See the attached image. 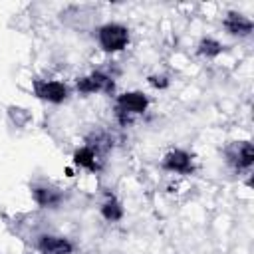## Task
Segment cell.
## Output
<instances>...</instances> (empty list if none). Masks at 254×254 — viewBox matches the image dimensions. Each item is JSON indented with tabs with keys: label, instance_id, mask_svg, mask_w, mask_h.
<instances>
[{
	"label": "cell",
	"instance_id": "7c38bea8",
	"mask_svg": "<svg viewBox=\"0 0 254 254\" xmlns=\"http://www.w3.org/2000/svg\"><path fill=\"white\" fill-rule=\"evenodd\" d=\"M220 52H222V44L216 42V40H212V38H204V40H200V44H198V54L204 56V58H214V56H218Z\"/></svg>",
	"mask_w": 254,
	"mask_h": 254
},
{
	"label": "cell",
	"instance_id": "7a4b0ae2",
	"mask_svg": "<svg viewBox=\"0 0 254 254\" xmlns=\"http://www.w3.org/2000/svg\"><path fill=\"white\" fill-rule=\"evenodd\" d=\"M97 42L105 52H121L129 44V30L121 24H105L97 30Z\"/></svg>",
	"mask_w": 254,
	"mask_h": 254
},
{
	"label": "cell",
	"instance_id": "52a82bcc",
	"mask_svg": "<svg viewBox=\"0 0 254 254\" xmlns=\"http://www.w3.org/2000/svg\"><path fill=\"white\" fill-rule=\"evenodd\" d=\"M38 250H40V254H71L73 252V246L64 236L44 234L38 240Z\"/></svg>",
	"mask_w": 254,
	"mask_h": 254
},
{
	"label": "cell",
	"instance_id": "5b68a950",
	"mask_svg": "<svg viewBox=\"0 0 254 254\" xmlns=\"http://www.w3.org/2000/svg\"><path fill=\"white\" fill-rule=\"evenodd\" d=\"M226 161L236 169V171H244V169H250L252 161H254V151H252V145L248 141H242V143H234L226 149Z\"/></svg>",
	"mask_w": 254,
	"mask_h": 254
},
{
	"label": "cell",
	"instance_id": "277c9868",
	"mask_svg": "<svg viewBox=\"0 0 254 254\" xmlns=\"http://www.w3.org/2000/svg\"><path fill=\"white\" fill-rule=\"evenodd\" d=\"M34 91L40 99L50 101V103H62L67 99L69 89L65 83L56 81V79H44V81H34Z\"/></svg>",
	"mask_w": 254,
	"mask_h": 254
},
{
	"label": "cell",
	"instance_id": "3957f363",
	"mask_svg": "<svg viewBox=\"0 0 254 254\" xmlns=\"http://www.w3.org/2000/svg\"><path fill=\"white\" fill-rule=\"evenodd\" d=\"M75 89L83 95L97 93V91H107L109 93L113 89V79L103 71H91L89 75H83L75 81Z\"/></svg>",
	"mask_w": 254,
	"mask_h": 254
},
{
	"label": "cell",
	"instance_id": "8992f818",
	"mask_svg": "<svg viewBox=\"0 0 254 254\" xmlns=\"http://www.w3.org/2000/svg\"><path fill=\"white\" fill-rule=\"evenodd\" d=\"M161 165H163L165 171L189 175L192 171V157L187 151H183V149H175V151H169L163 157V163Z\"/></svg>",
	"mask_w": 254,
	"mask_h": 254
},
{
	"label": "cell",
	"instance_id": "6da1fadb",
	"mask_svg": "<svg viewBox=\"0 0 254 254\" xmlns=\"http://www.w3.org/2000/svg\"><path fill=\"white\" fill-rule=\"evenodd\" d=\"M147 105H149V99H147L145 93H141V91L123 93L115 101V117L121 125H129L135 115L145 113Z\"/></svg>",
	"mask_w": 254,
	"mask_h": 254
},
{
	"label": "cell",
	"instance_id": "30bf717a",
	"mask_svg": "<svg viewBox=\"0 0 254 254\" xmlns=\"http://www.w3.org/2000/svg\"><path fill=\"white\" fill-rule=\"evenodd\" d=\"M73 163L77 167H81V169H87V171H97L101 167L99 165V155L87 145H83L81 149H77L73 153Z\"/></svg>",
	"mask_w": 254,
	"mask_h": 254
},
{
	"label": "cell",
	"instance_id": "ba28073f",
	"mask_svg": "<svg viewBox=\"0 0 254 254\" xmlns=\"http://www.w3.org/2000/svg\"><path fill=\"white\" fill-rule=\"evenodd\" d=\"M34 200L44 208H56L62 202V192L50 185H34L32 187Z\"/></svg>",
	"mask_w": 254,
	"mask_h": 254
},
{
	"label": "cell",
	"instance_id": "8fae6325",
	"mask_svg": "<svg viewBox=\"0 0 254 254\" xmlns=\"http://www.w3.org/2000/svg\"><path fill=\"white\" fill-rule=\"evenodd\" d=\"M101 216H103L105 220H109V222L121 220V216H123V208H121L119 200H117L113 194H109L107 200L101 204Z\"/></svg>",
	"mask_w": 254,
	"mask_h": 254
},
{
	"label": "cell",
	"instance_id": "9c48e42d",
	"mask_svg": "<svg viewBox=\"0 0 254 254\" xmlns=\"http://www.w3.org/2000/svg\"><path fill=\"white\" fill-rule=\"evenodd\" d=\"M224 28L228 34H234V36H248L252 32V22L238 14V12H228V16L224 18Z\"/></svg>",
	"mask_w": 254,
	"mask_h": 254
}]
</instances>
